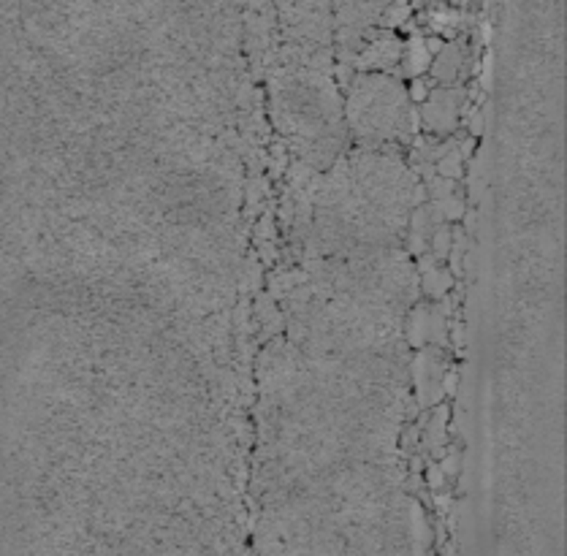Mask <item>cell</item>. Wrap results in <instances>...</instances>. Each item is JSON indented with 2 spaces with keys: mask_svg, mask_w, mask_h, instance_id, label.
I'll list each match as a JSON object with an SVG mask.
<instances>
[{
  "mask_svg": "<svg viewBox=\"0 0 567 556\" xmlns=\"http://www.w3.org/2000/svg\"><path fill=\"white\" fill-rule=\"evenodd\" d=\"M407 17H410V6H407V0H397V3H388L386 8H383V14H380V25L383 28H399V25H404L407 22Z\"/></svg>",
  "mask_w": 567,
  "mask_h": 556,
  "instance_id": "5bb4252c",
  "label": "cell"
},
{
  "mask_svg": "<svg viewBox=\"0 0 567 556\" xmlns=\"http://www.w3.org/2000/svg\"><path fill=\"white\" fill-rule=\"evenodd\" d=\"M347 122L361 136V144H375L383 139L410 142L418 133L421 117L404 90L388 76H356L350 82Z\"/></svg>",
  "mask_w": 567,
  "mask_h": 556,
  "instance_id": "6da1fadb",
  "label": "cell"
},
{
  "mask_svg": "<svg viewBox=\"0 0 567 556\" xmlns=\"http://www.w3.org/2000/svg\"><path fill=\"white\" fill-rule=\"evenodd\" d=\"M448 250H451V228H448L445 223H440V226H434V231L429 234V253H432L437 261H445Z\"/></svg>",
  "mask_w": 567,
  "mask_h": 556,
  "instance_id": "4fadbf2b",
  "label": "cell"
},
{
  "mask_svg": "<svg viewBox=\"0 0 567 556\" xmlns=\"http://www.w3.org/2000/svg\"><path fill=\"white\" fill-rule=\"evenodd\" d=\"M418 274H421V288L432 298H443L445 293L454 288V274L437 264V258L429 250H426L424 255H418Z\"/></svg>",
  "mask_w": 567,
  "mask_h": 556,
  "instance_id": "52a82bcc",
  "label": "cell"
},
{
  "mask_svg": "<svg viewBox=\"0 0 567 556\" xmlns=\"http://www.w3.org/2000/svg\"><path fill=\"white\" fill-rule=\"evenodd\" d=\"M445 437H448V407H445V405H440V407L434 410V415H432L429 426H426L424 445L432 450V453H434V456H443Z\"/></svg>",
  "mask_w": 567,
  "mask_h": 556,
  "instance_id": "30bf717a",
  "label": "cell"
},
{
  "mask_svg": "<svg viewBox=\"0 0 567 556\" xmlns=\"http://www.w3.org/2000/svg\"><path fill=\"white\" fill-rule=\"evenodd\" d=\"M448 337L445 312L440 307H416L407 321V342L413 348H424L426 342L443 345Z\"/></svg>",
  "mask_w": 567,
  "mask_h": 556,
  "instance_id": "3957f363",
  "label": "cell"
},
{
  "mask_svg": "<svg viewBox=\"0 0 567 556\" xmlns=\"http://www.w3.org/2000/svg\"><path fill=\"white\" fill-rule=\"evenodd\" d=\"M464 101H467V92L461 87H437L429 92L418 117L429 133H448L456 128Z\"/></svg>",
  "mask_w": 567,
  "mask_h": 556,
  "instance_id": "7a4b0ae2",
  "label": "cell"
},
{
  "mask_svg": "<svg viewBox=\"0 0 567 556\" xmlns=\"http://www.w3.org/2000/svg\"><path fill=\"white\" fill-rule=\"evenodd\" d=\"M434 171L440 176H448V179H461L464 174V158L459 152V142L454 146H448L437 160H434Z\"/></svg>",
  "mask_w": 567,
  "mask_h": 556,
  "instance_id": "7c38bea8",
  "label": "cell"
},
{
  "mask_svg": "<svg viewBox=\"0 0 567 556\" xmlns=\"http://www.w3.org/2000/svg\"><path fill=\"white\" fill-rule=\"evenodd\" d=\"M402 55V44L386 30V33H377L372 41H367L359 52H356V68L361 71H391L399 62Z\"/></svg>",
  "mask_w": 567,
  "mask_h": 556,
  "instance_id": "5b68a950",
  "label": "cell"
},
{
  "mask_svg": "<svg viewBox=\"0 0 567 556\" xmlns=\"http://www.w3.org/2000/svg\"><path fill=\"white\" fill-rule=\"evenodd\" d=\"M432 90H434V82H426L424 76H413L410 79V90H407V98L413 103H424Z\"/></svg>",
  "mask_w": 567,
  "mask_h": 556,
  "instance_id": "2e32d148",
  "label": "cell"
},
{
  "mask_svg": "<svg viewBox=\"0 0 567 556\" xmlns=\"http://www.w3.org/2000/svg\"><path fill=\"white\" fill-rule=\"evenodd\" d=\"M426 486H429L432 491H440V489L445 486V472L440 469V464H434V462L426 467Z\"/></svg>",
  "mask_w": 567,
  "mask_h": 556,
  "instance_id": "d6986e66",
  "label": "cell"
},
{
  "mask_svg": "<svg viewBox=\"0 0 567 556\" xmlns=\"http://www.w3.org/2000/svg\"><path fill=\"white\" fill-rule=\"evenodd\" d=\"M464 55H467V49L461 47V44H448V47H443L434 58H432V76L437 79V82H443V85H454V82H459V76H461V65H464Z\"/></svg>",
  "mask_w": 567,
  "mask_h": 556,
  "instance_id": "ba28073f",
  "label": "cell"
},
{
  "mask_svg": "<svg viewBox=\"0 0 567 556\" xmlns=\"http://www.w3.org/2000/svg\"><path fill=\"white\" fill-rule=\"evenodd\" d=\"M399 60H402V71H404V76H421L426 68L432 65V55H429V49H426L424 44V35H413L410 41H407V47H404V52L399 55Z\"/></svg>",
  "mask_w": 567,
  "mask_h": 556,
  "instance_id": "9c48e42d",
  "label": "cell"
},
{
  "mask_svg": "<svg viewBox=\"0 0 567 556\" xmlns=\"http://www.w3.org/2000/svg\"><path fill=\"white\" fill-rule=\"evenodd\" d=\"M424 44H426V49H429V55H432V58H434V55L443 49V41H440V38H434V35L424 38Z\"/></svg>",
  "mask_w": 567,
  "mask_h": 556,
  "instance_id": "7402d4cb",
  "label": "cell"
},
{
  "mask_svg": "<svg viewBox=\"0 0 567 556\" xmlns=\"http://www.w3.org/2000/svg\"><path fill=\"white\" fill-rule=\"evenodd\" d=\"M464 255H467V231L464 228H451V250H448L445 261H448V271L454 277L464 274Z\"/></svg>",
  "mask_w": 567,
  "mask_h": 556,
  "instance_id": "8fae6325",
  "label": "cell"
},
{
  "mask_svg": "<svg viewBox=\"0 0 567 556\" xmlns=\"http://www.w3.org/2000/svg\"><path fill=\"white\" fill-rule=\"evenodd\" d=\"M478 74H481V87L488 92L491 82H494V52L483 55V62H478Z\"/></svg>",
  "mask_w": 567,
  "mask_h": 556,
  "instance_id": "e0dca14e",
  "label": "cell"
},
{
  "mask_svg": "<svg viewBox=\"0 0 567 556\" xmlns=\"http://www.w3.org/2000/svg\"><path fill=\"white\" fill-rule=\"evenodd\" d=\"M443 361L440 355H434V351H421L413 361V380H416V388H418V402L432 407L440 402L443 396Z\"/></svg>",
  "mask_w": 567,
  "mask_h": 556,
  "instance_id": "277c9868",
  "label": "cell"
},
{
  "mask_svg": "<svg viewBox=\"0 0 567 556\" xmlns=\"http://www.w3.org/2000/svg\"><path fill=\"white\" fill-rule=\"evenodd\" d=\"M388 0H337V22L340 25H353V28H369L380 19L383 8Z\"/></svg>",
  "mask_w": 567,
  "mask_h": 556,
  "instance_id": "8992f818",
  "label": "cell"
},
{
  "mask_svg": "<svg viewBox=\"0 0 567 556\" xmlns=\"http://www.w3.org/2000/svg\"><path fill=\"white\" fill-rule=\"evenodd\" d=\"M424 187H426V196H432V199H443V196H448V193H454L456 190V179L432 174L429 179H426Z\"/></svg>",
  "mask_w": 567,
  "mask_h": 556,
  "instance_id": "9a60e30c",
  "label": "cell"
},
{
  "mask_svg": "<svg viewBox=\"0 0 567 556\" xmlns=\"http://www.w3.org/2000/svg\"><path fill=\"white\" fill-rule=\"evenodd\" d=\"M467 128H470L472 136H481L483 133V128H486V115H483L478 106H472V109L467 112Z\"/></svg>",
  "mask_w": 567,
  "mask_h": 556,
  "instance_id": "ffe728a7",
  "label": "cell"
},
{
  "mask_svg": "<svg viewBox=\"0 0 567 556\" xmlns=\"http://www.w3.org/2000/svg\"><path fill=\"white\" fill-rule=\"evenodd\" d=\"M459 372L456 369H448V372H443V378H440V382H443V394H451L454 396L456 388H459Z\"/></svg>",
  "mask_w": 567,
  "mask_h": 556,
  "instance_id": "44dd1931",
  "label": "cell"
},
{
  "mask_svg": "<svg viewBox=\"0 0 567 556\" xmlns=\"http://www.w3.org/2000/svg\"><path fill=\"white\" fill-rule=\"evenodd\" d=\"M437 464H440V469L445 472V478H456V475H459V467H461V456H459L456 450H451V453H443Z\"/></svg>",
  "mask_w": 567,
  "mask_h": 556,
  "instance_id": "ac0fdd59",
  "label": "cell"
}]
</instances>
